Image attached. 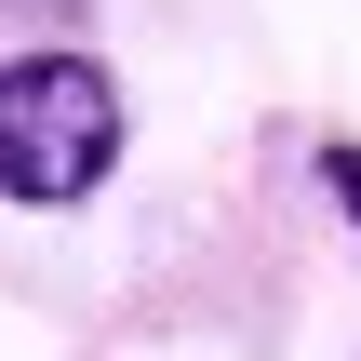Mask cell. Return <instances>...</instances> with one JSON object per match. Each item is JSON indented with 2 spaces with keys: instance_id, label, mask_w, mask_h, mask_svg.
Instances as JSON below:
<instances>
[{
  "instance_id": "1",
  "label": "cell",
  "mask_w": 361,
  "mask_h": 361,
  "mask_svg": "<svg viewBox=\"0 0 361 361\" xmlns=\"http://www.w3.org/2000/svg\"><path fill=\"white\" fill-rule=\"evenodd\" d=\"M121 147H134V107L80 40L0 54V201L13 214H80L121 174Z\"/></svg>"
},
{
  "instance_id": "2",
  "label": "cell",
  "mask_w": 361,
  "mask_h": 361,
  "mask_svg": "<svg viewBox=\"0 0 361 361\" xmlns=\"http://www.w3.org/2000/svg\"><path fill=\"white\" fill-rule=\"evenodd\" d=\"M308 174H322V201L348 214V241H361V134H322V147H308Z\"/></svg>"
},
{
  "instance_id": "3",
  "label": "cell",
  "mask_w": 361,
  "mask_h": 361,
  "mask_svg": "<svg viewBox=\"0 0 361 361\" xmlns=\"http://www.w3.org/2000/svg\"><path fill=\"white\" fill-rule=\"evenodd\" d=\"M0 27H27V40H80L94 0H0Z\"/></svg>"
}]
</instances>
